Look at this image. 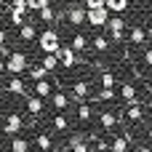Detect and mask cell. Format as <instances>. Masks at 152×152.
Wrapping results in <instances>:
<instances>
[{
  "label": "cell",
  "mask_w": 152,
  "mask_h": 152,
  "mask_svg": "<svg viewBox=\"0 0 152 152\" xmlns=\"http://www.w3.org/2000/svg\"><path fill=\"white\" fill-rule=\"evenodd\" d=\"M27 67H29L27 53H21V51H11L8 53V59H5V72L8 75H21V72H27Z\"/></svg>",
  "instance_id": "1"
},
{
  "label": "cell",
  "mask_w": 152,
  "mask_h": 152,
  "mask_svg": "<svg viewBox=\"0 0 152 152\" xmlns=\"http://www.w3.org/2000/svg\"><path fill=\"white\" fill-rule=\"evenodd\" d=\"M37 45H40V51H43V53H56V51H59V45H61V43H59V32H56V29H51V27H48V29H43V32L37 35Z\"/></svg>",
  "instance_id": "2"
},
{
  "label": "cell",
  "mask_w": 152,
  "mask_h": 152,
  "mask_svg": "<svg viewBox=\"0 0 152 152\" xmlns=\"http://www.w3.org/2000/svg\"><path fill=\"white\" fill-rule=\"evenodd\" d=\"M107 19H110V8L102 5V8H86V21L94 24V27H107Z\"/></svg>",
  "instance_id": "3"
},
{
  "label": "cell",
  "mask_w": 152,
  "mask_h": 152,
  "mask_svg": "<svg viewBox=\"0 0 152 152\" xmlns=\"http://www.w3.org/2000/svg\"><path fill=\"white\" fill-rule=\"evenodd\" d=\"M56 56H59V67H64V69H75V64H77V51H75L72 45H59Z\"/></svg>",
  "instance_id": "4"
},
{
  "label": "cell",
  "mask_w": 152,
  "mask_h": 152,
  "mask_svg": "<svg viewBox=\"0 0 152 152\" xmlns=\"http://www.w3.org/2000/svg\"><path fill=\"white\" fill-rule=\"evenodd\" d=\"M51 104H53L56 112H67V110H69V91L53 88V94H51Z\"/></svg>",
  "instance_id": "5"
},
{
  "label": "cell",
  "mask_w": 152,
  "mask_h": 152,
  "mask_svg": "<svg viewBox=\"0 0 152 152\" xmlns=\"http://www.w3.org/2000/svg\"><path fill=\"white\" fill-rule=\"evenodd\" d=\"M21 126H24V120H21V115H16V112H11L8 118H3V134H8V136H16V134L21 131Z\"/></svg>",
  "instance_id": "6"
},
{
  "label": "cell",
  "mask_w": 152,
  "mask_h": 152,
  "mask_svg": "<svg viewBox=\"0 0 152 152\" xmlns=\"http://www.w3.org/2000/svg\"><path fill=\"white\" fill-rule=\"evenodd\" d=\"M107 27H110V37L115 43H120L123 40V32H126V21L120 16H112V19H107Z\"/></svg>",
  "instance_id": "7"
},
{
  "label": "cell",
  "mask_w": 152,
  "mask_h": 152,
  "mask_svg": "<svg viewBox=\"0 0 152 152\" xmlns=\"http://www.w3.org/2000/svg\"><path fill=\"white\" fill-rule=\"evenodd\" d=\"M67 21L69 24H86V5H80V3L69 5L67 8Z\"/></svg>",
  "instance_id": "8"
},
{
  "label": "cell",
  "mask_w": 152,
  "mask_h": 152,
  "mask_svg": "<svg viewBox=\"0 0 152 152\" xmlns=\"http://www.w3.org/2000/svg\"><path fill=\"white\" fill-rule=\"evenodd\" d=\"M131 142H134V136L126 131V134H120V136H112V142H110V150L112 152H126L131 147Z\"/></svg>",
  "instance_id": "9"
},
{
  "label": "cell",
  "mask_w": 152,
  "mask_h": 152,
  "mask_svg": "<svg viewBox=\"0 0 152 152\" xmlns=\"http://www.w3.org/2000/svg\"><path fill=\"white\" fill-rule=\"evenodd\" d=\"M24 99H27V110H29V115H32V118H37V115L43 112V99H40L37 94H32V91H27V94H24Z\"/></svg>",
  "instance_id": "10"
},
{
  "label": "cell",
  "mask_w": 152,
  "mask_h": 152,
  "mask_svg": "<svg viewBox=\"0 0 152 152\" xmlns=\"http://www.w3.org/2000/svg\"><path fill=\"white\" fill-rule=\"evenodd\" d=\"M5 91L13 94V96H24V94H27V86H24V80H21L19 75H13V77L5 83Z\"/></svg>",
  "instance_id": "11"
},
{
  "label": "cell",
  "mask_w": 152,
  "mask_h": 152,
  "mask_svg": "<svg viewBox=\"0 0 152 152\" xmlns=\"http://www.w3.org/2000/svg\"><path fill=\"white\" fill-rule=\"evenodd\" d=\"M99 123H102V128H104L107 134H115L112 128L118 126V115H115V112H107V110H104V112H99Z\"/></svg>",
  "instance_id": "12"
},
{
  "label": "cell",
  "mask_w": 152,
  "mask_h": 152,
  "mask_svg": "<svg viewBox=\"0 0 152 152\" xmlns=\"http://www.w3.org/2000/svg\"><path fill=\"white\" fill-rule=\"evenodd\" d=\"M128 37H131L134 45H144V43H147V29H144L142 24H134L131 32H128Z\"/></svg>",
  "instance_id": "13"
},
{
  "label": "cell",
  "mask_w": 152,
  "mask_h": 152,
  "mask_svg": "<svg viewBox=\"0 0 152 152\" xmlns=\"http://www.w3.org/2000/svg\"><path fill=\"white\" fill-rule=\"evenodd\" d=\"M32 94H37L40 99H51V94H53V86L43 77V80H35V88H32Z\"/></svg>",
  "instance_id": "14"
},
{
  "label": "cell",
  "mask_w": 152,
  "mask_h": 152,
  "mask_svg": "<svg viewBox=\"0 0 152 152\" xmlns=\"http://www.w3.org/2000/svg\"><path fill=\"white\" fill-rule=\"evenodd\" d=\"M19 37L24 40V43H32L35 37H37V29H35V24H19Z\"/></svg>",
  "instance_id": "15"
},
{
  "label": "cell",
  "mask_w": 152,
  "mask_h": 152,
  "mask_svg": "<svg viewBox=\"0 0 152 152\" xmlns=\"http://www.w3.org/2000/svg\"><path fill=\"white\" fill-rule=\"evenodd\" d=\"M120 96L131 104V102H139V88L136 86H131V83H123L120 86Z\"/></svg>",
  "instance_id": "16"
},
{
  "label": "cell",
  "mask_w": 152,
  "mask_h": 152,
  "mask_svg": "<svg viewBox=\"0 0 152 152\" xmlns=\"http://www.w3.org/2000/svg\"><path fill=\"white\" fill-rule=\"evenodd\" d=\"M69 45H72L77 53H80V51H88V48H91V45H88V37H86L83 32H75V35H72V43H69Z\"/></svg>",
  "instance_id": "17"
},
{
  "label": "cell",
  "mask_w": 152,
  "mask_h": 152,
  "mask_svg": "<svg viewBox=\"0 0 152 152\" xmlns=\"http://www.w3.org/2000/svg\"><path fill=\"white\" fill-rule=\"evenodd\" d=\"M69 147L75 152H88V142L83 139V134H72L69 136Z\"/></svg>",
  "instance_id": "18"
},
{
  "label": "cell",
  "mask_w": 152,
  "mask_h": 152,
  "mask_svg": "<svg viewBox=\"0 0 152 152\" xmlns=\"http://www.w3.org/2000/svg\"><path fill=\"white\" fill-rule=\"evenodd\" d=\"M51 128H53V131H59V134H64V131L69 128V120H67V115H64V112H59V115L51 120Z\"/></svg>",
  "instance_id": "19"
},
{
  "label": "cell",
  "mask_w": 152,
  "mask_h": 152,
  "mask_svg": "<svg viewBox=\"0 0 152 152\" xmlns=\"http://www.w3.org/2000/svg\"><path fill=\"white\" fill-rule=\"evenodd\" d=\"M91 48H94L96 53H104V51L110 48V40H107L104 35H94V40H91Z\"/></svg>",
  "instance_id": "20"
},
{
  "label": "cell",
  "mask_w": 152,
  "mask_h": 152,
  "mask_svg": "<svg viewBox=\"0 0 152 152\" xmlns=\"http://www.w3.org/2000/svg\"><path fill=\"white\" fill-rule=\"evenodd\" d=\"M40 64H43L48 72H56V69H59V56H56V53H45Z\"/></svg>",
  "instance_id": "21"
},
{
  "label": "cell",
  "mask_w": 152,
  "mask_h": 152,
  "mask_svg": "<svg viewBox=\"0 0 152 152\" xmlns=\"http://www.w3.org/2000/svg\"><path fill=\"white\" fill-rule=\"evenodd\" d=\"M27 72H29V80H32V83H35V80H43V77H48V75H51L43 64H37V67H32V69L27 67Z\"/></svg>",
  "instance_id": "22"
},
{
  "label": "cell",
  "mask_w": 152,
  "mask_h": 152,
  "mask_svg": "<svg viewBox=\"0 0 152 152\" xmlns=\"http://www.w3.org/2000/svg\"><path fill=\"white\" fill-rule=\"evenodd\" d=\"M11 150H13V152H24V150H29V139H24V136H19V134H16V136L11 139Z\"/></svg>",
  "instance_id": "23"
},
{
  "label": "cell",
  "mask_w": 152,
  "mask_h": 152,
  "mask_svg": "<svg viewBox=\"0 0 152 152\" xmlns=\"http://www.w3.org/2000/svg\"><path fill=\"white\" fill-rule=\"evenodd\" d=\"M104 5L110 8V13L115 11V13H123L126 8H128V0H104Z\"/></svg>",
  "instance_id": "24"
},
{
  "label": "cell",
  "mask_w": 152,
  "mask_h": 152,
  "mask_svg": "<svg viewBox=\"0 0 152 152\" xmlns=\"http://www.w3.org/2000/svg\"><path fill=\"white\" fill-rule=\"evenodd\" d=\"M35 144H37L40 150H51V147H53V139H51L45 131H40V134H37V139H35Z\"/></svg>",
  "instance_id": "25"
},
{
  "label": "cell",
  "mask_w": 152,
  "mask_h": 152,
  "mask_svg": "<svg viewBox=\"0 0 152 152\" xmlns=\"http://www.w3.org/2000/svg\"><path fill=\"white\" fill-rule=\"evenodd\" d=\"M115 99V88H102L99 94H94V102H110Z\"/></svg>",
  "instance_id": "26"
},
{
  "label": "cell",
  "mask_w": 152,
  "mask_h": 152,
  "mask_svg": "<svg viewBox=\"0 0 152 152\" xmlns=\"http://www.w3.org/2000/svg\"><path fill=\"white\" fill-rule=\"evenodd\" d=\"M77 120H80V123H88V120H91V107L83 104V102L77 104Z\"/></svg>",
  "instance_id": "27"
},
{
  "label": "cell",
  "mask_w": 152,
  "mask_h": 152,
  "mask_svg": "<svg viewBox=\"0 0 152 152\" xmlns=\"http://www.w3.org/2000/svg\"><path fill=\"white\" fill-rule=\"evenodd\" d=\"M53 19H56V13H53L51 3H48V5H43V8H40V21H53Z\"/></svg>",
  "instance_id": "28"
},
{
  "label": "cell",
  "mask_w": 152,
  "mask_h": 152,
  "mask_svg": "<svg viewBox=\"0 0 152 152\" xmlns=\"http://www.w3.org/2000/svg\"><path fill=\"white\" fill-rule=\"evenodd\" d=\"M102 88H115V75L102 69Z\"/></svg>",
  "instance_id": "29"
},
{
  "label": "cell",
  "mask_w": 152,
  "mask_h": 152,
  "mask_svg": "<svg viewBox=\"0 0 152 152\" xmlns=\"http://www.w3.org/2000/svg\"><path fill=\"white\" fill-rule=\"evenodd\" d=\"M8 19H11V24L19 27V24H24V11H13V8H11V16H8Z\"/></svg>",
  "instance_id": "30"
},
{
  "label": "cell",
  "mask_w": 152,
  "mask_h": 152,
  "mask_svg": "<svg viewBox=\"0 0 152 152\" xmlns=\"http://www.w3.org/2000/svg\"><path fill=\"white\" fill-rule=\"evenodd\" d=\"M48 3H51V0H27V8H29V11H40V8L48 5Z\"/></svg>",
  "instance_id": "31"
},
{
  "label": "cell",
  "mask_w": 152,
  "mask_h": 152,
  "mask_svg": "<svg viewBox=\"0 0 152 152\" xmlns=\"http://www.w3.org/2000/svg\"><path fill=\"white\" fill-rule=\"evenodd\" d=\"M8 5H11V8H13V11H24V13H27V11H29V8H27V0H11V3H8Z\"/></svg>",
  "instance_id": "32"
},
{
  "label": "cell",
  "mask_w": 152,
  "mask_h": 152,
  "mask_svg": "<svg viewBox=\"0 0 152 152\" xmlns=\"http://www.w3.org/2000/svg\"><path fill=\"white\" fill-rule=\"evenodd\" d=\"M83 5H86V8H102L104 0H83Z\"/></svg>",
  "instance_id": "33"
},
{
  "label": "cell",
  "mask_w": 152,
  "mask_h": 152,
  "mask_svg": "<svg viewBox=\"0 0 152 152\" xmlns=\"http://www.w3.org/2000/svg\"><path fill=\"white\" fill-rule=\"evenodd\" d=\"M144 64H147V67H152V48H147V51H144Z\"/></svg>",
  "instance_id": "34"
},
{
  "label": "cell",
  "mask_w": 152,
  "mask_h": 152,
  "mask_svg": "<svg viewBox=\"0 0 152 152\" xmlns=\"http://www.w3.org/2000/svg\"><path fill=\"white\" fill-rule=\"evenodd\" d=\"M8 53H11V51H8V45H5V43H0V59H8Z\"/></svg>",
  "instance_id": "35"
},
{
  "label": "cell",
  "mask_w": 152,
  "mask_h": 152,
  "mask_svg": "<svg viewBox=\"0 0 152 152\" xmlns=\"http://www.w3.org/2000/svg\"><path fill=\"white\" fill-rule=\"evenodd\" d=\"M0 75H5V59H0Z\"/></svg>",
  "instance_id": "36"
},
{
  "label": "cell",
  "mask_w": 152,
  "mask_h": 152,
  "mask_svg": "<svg viewBox=\"0 0 152 152\" xmlns=\"http://www.w3.org/2000/svg\"><path fill=\"white\" fill-rule=\"evenodd\" d=\"M5 37H8V35H5V29H0V43H5Z\"/></svg>",
  "instance_id": "37"
},
{
  "label": "cell",
  "mask_w": 152,
  "mask_h": 152,
  "mask_svg": "<svg viewBox=\"0 0 152 152\" xmlns=\"http://www.w3.org/2000/svg\"><path fill=\"white\" fill-rule=\"evenodd\" d=\"M147 136H150V142H152V126H150V131H147Z\"/></svg>",
  "instance_id": "38"
},
{
  "label": "cell",
  "mask_w": 152,
  "mask_h": 152,
  "mask_svg": "<svg viewBox=\"0 0 152 152\" xmlns=\"http://www.w3.org/2000/svg\"><path fill=\"white\" fill-rule=\"evenodd\" d=\"M3 5H5V0H0V13H3Z\"/></svg>",
  "instance_id": "39"
},
{
  "label": "cell",
  "mask_w": 152,
  "mask_h": 152,
  "mask_svg": "<svg viewBox=\"0 0 152 152\" xmlns=\"http://www.w3.org/2000/svg\"><path fill=\"white\" fill-rule=\"evenodd\" d=\"M150 40H152V37H150Z\"/></svg>",
  "instance_id": "40"
}]
</instances>
